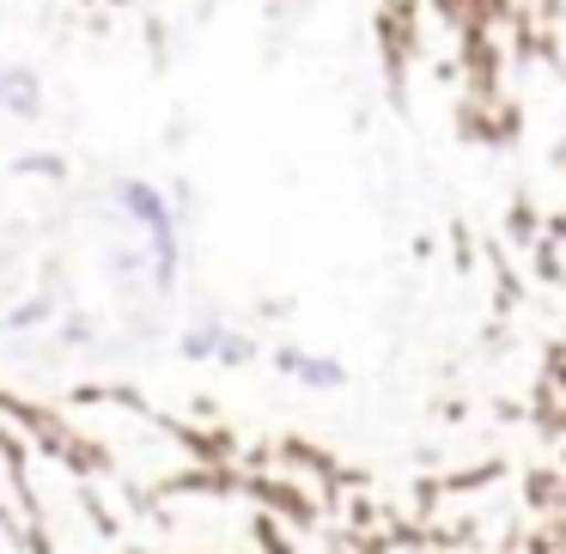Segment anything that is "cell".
<instances>
[{"mask_svg": "<svg viewBox=\"0 0 566 554\" xmlns=\"http://www.w3.org/2000/svg\"><path fill=\"white\" fill-rule=\"evenodd\" d=\"M0 111L13 116V123H38L50 111V86L31 62H0Z\"/></svg>", "mask_w": 566, "mask_h": 554, "instance_id": "obj_1", "label": "cell"}, {"mask_svg": "<svg viewBox=\"0 0 566 554\" xmlns=\"http://www.w3.org/2000/svg\"><path fill=\"white\" fill-rule=\"evenodd\" d=\"M13 171H25V177H62L67 165H62V153H19Z\"/></svg>", "mask_w": 566, "mask_h": 554, "instance_id": "obj_4", "label": "cell"}, {"mask_svg": "<svg viewBox=\"0 0 566 554\" xmlns=\"http://www.w3.org/2000/svg\"><path fill=\"white\" fill-rule=\"evenodd\" d=\"M281 372H286V378H298V384H311V390L342 384V366H335V359H311V354H293V347L281 354Z\"/></svg>", "mask_w": 566, "mask_h": 554, "instance_id": "obj_3", "label": "cell"}, {"mask_svg": "<svg viewBox=\"0 0 566 554\" xmlns=\"http://www.w3.org/2000/svg\"><path fill=\"white\" fill-rule=\"evenodd\" d=\"M55 317H62V299H55V293H31V299H19V305L0 311V330H7V335H31V330H50Z\"/></svg>", "mask_w": 566, "mask_h": 554, "instance_id": "obj_2", "label": "cell"}]
</instances>
